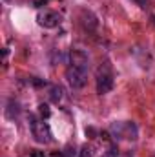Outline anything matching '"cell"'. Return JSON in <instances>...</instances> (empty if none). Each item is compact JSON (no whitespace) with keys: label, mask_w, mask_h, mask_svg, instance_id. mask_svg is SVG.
Masks as SVG:
<instances>
[{"label":"cell","mask_w":155,"mask_h":157,"mask_svg":"<svg viewBox=\"0 0 155 157\" xmlns=\"http://www.w3.org/2000/svg\"><path fill=\"white\" fill-rule=\"evenodd\" d=\"M110 132L119 141H135L139 137V128L131 121H115V122H112Z\"/></svg>","instance_id":"obj_1"},{"label":"cell","mask_w":155,"mask_h":157,"mask_svg":"<svg viewBox=\"0 0 155 157\" xmlns=\"http://www.w3.org/2000/svg\"><path fill=\"white\" fill-rule=\"evenodd\" d=\"M29 126H31V133H33V137H35L37 143H42V144L51 143L53 135H51V130H49L47 122L39 121V119H35V117H29Z\"/></svg>","instance_id":"obj_2"},{"label":"cell","mask_w":155,"mask_h":157,"mask_svg":"<svg viewBox=\"0 0 155 157\" xmlns=\"http://www.w3.org/2000/svg\"><path fill=\"white\" fill-rule=\"evenodd\" d=\"M86 78H88V71L86 70H80L75 66H70L66 70V80L68 84L73 88V90H80L86 86Z\"/></svg>","instance_id":"obj_3"},{"label":"cell","mask_w":155,"mask_h":157,"mask_svg":"<svg viewBox=\"0 0 155 157\" xmlns=\"http://www.w3.org/2000/svg\"><path fill=\"white\" fill-rule=\"evenodd\" d=\"M37 22H39L42 28H46V29H53V28L60 26L62 17H60V13H57V11L44 9V11H39V15H37Z\"/></svg>","instance_id":"obj_4"},{"label":"cell","mask_w":155,"mask_h":157,"mask_svg":"<svg viewBox=\"0 0 155 157\" xmlns=\"http://www.w3.org/2000/svg\"><path fill=\"white\" fill-rule=\"evenodd\" d=\"M113 88V77H112V71L108 68H100L97 71V93L99 95H106L110 93Z\"/></svg>","instance_id":"obj_5"},{"label":"cell","mask_w":155,"mask_h":157,"mask_svg":"<svg viewBox=\"0 0 155 157\" xmlns=\"http://www.w3.org/2000/svg\"><path fill=\"white\" fill-rule=\"evenodd\" d=\"M70 66H75V68H80V70H86L88 71L89 59H88V55L82 49H73L70 53Z\"/></svg>","instance_id":"obj_6"},{"label":"cell","mask_w":155,"mask_h":157,"mask_svg":"<svg viewBox=\"0 0 155 157\" xmlns=\"http://www.w3.org/2000/svg\"><path fill=\"white\" fill-rule=\"evenodd\" d=\"M62 93H64V91H62L60 86H51V88H49V97H51L53 102H60V101H62Z\"/></svg>","instance_id":"obj_7"},{"label":"cell","mask_w":155,"mask_h":157,"mask_svg":"<svg viewBox=\"0 0 155 157\" xmlns=\"http://www.w3.org/2000/svg\"><path fill=\"white\" fill-rule=\"evenodd\" d=\"M102 157H119V150H117V146H110V148L102 154Z\"/></svg>","instance_id":"obj_8"},{"label":"cell","mask_w":155,"mask_h":157,"mask_svg":"<svg viewBox=\"0 0 155 157\" xmlns=\"http://www.w3.org/2000/svg\"><path fill=\"white\" fill-rule=\"evenodd\" d=\"M39 112H40V115H42V117H49V113H51L47 104H40V106H39Z\"/></svg>","instance_id":"obj_9"},{"label":"cell","mask_w":155,"mask_h":157,"mask_svg":"<svg viewBox=\"0 0 155 157\" xmlns=\"http://www.w3.org/2000/svg\"><path fill=\"white\" fill-rule=\"evenodd\" d=\"M82 157H91V148L89 146H84L82 148Z\"/></svg>","instance_id":"obj_10"},{"label":"cell","mask_w":155,"mask_h":157,"mask_svg":"<svg viewBox=\"0 0 155 157\" xmlns=\"http://www.w3.org/2000/svg\"><path fill=\"white\" fill-rule=\"evenodd\" d=\"M131 2H135V4H137V6H141V7H146V4H148L146 0H131Z\"/></svg>","instance_id":"obj_11"},{"label":"cell","mask_w":155,"mask_h":157,"mask_svg":"<svg viewBox=\"0 0 155 157\" xmlns=\"http://www.w3.org/2000/svg\"><path fill=\"white\" fill-rule=\"evenodd\" d=\"M33 157H44V154H40V152H33Z\"/></svg>","instance_id":"obj_12"},{"label":"cell","mask_w":155,"mask_h":157,"mask_svg":"<svg viewBox=\"0 0 155 157\" xmlns=\"http://www.w3.org/2000/svg\"><path fill=\"white\" fill-rule=\"evenodd\" d=\"M6 2H9V0H6Z\"/></svg>","instance_id":"obj_13"}]
</instances>
